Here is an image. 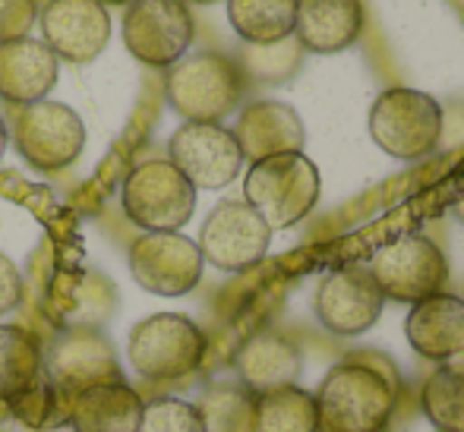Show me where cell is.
<instances>
[{"instance_id": "cell-26", "label": "cell", "mask_w": 464, "mask_h": 432, "mask_svg": "<svg viewBox=\"0 0 464 432\" xmlns=\"http://www.w3.org/2000/svg\"><path fill=\"white\" fill-rule=\"evenodd\" d=\"M420 408L436 432H464V366H440L423 382Z\"/></svg>"}, {"instance_id": "cell-17", "label": "cell", "mask_w": 464, "mask_h": 432, "mask_svg": "<svg viewBox=\"0 0 464 432\" xmlns=\"http://www.w3.org/2000/svg\"><path fill=\"white\" fill-rule=\"evenodd\" d=\"M246 161H263L272 155L304 152L306 130L291 104L281 101H253L240 110L237 127L231 130Z\"/></svg>"}, {"instance_id": "cell-8", "label": "cell", "mask_w": 464, "mask_h": 432, "mask_svg": "<svg viewBox=\"0 0 464 432\" xmlns=\"http://www.w3.org/2000/svg\"><path fill=\"white\" fill-rule=\"evenodd\" d=\"M367 268L382 297L395 303L414 306L427 297L446 293L449 284V262L440 246L423 234H404L379 246Z\"/></svg>"}, {"instance_id": "cell-35", "label": "cell", "mask_w": 464, "mask_h": 432, "mask_svg": "<svg viewBox=\"0 0 464 432\" xmlns=\"http://www.w3.org/2000/svg\"><path fill=\"white\" fill-rule=\"evenodd\" d=\"M10 417V408H6V401H0V420H6Z\"/></svg>"}, {"instance_id": "cell-11", "label": "cell", "mask_w": 464, "mask_h": 432, "mask_svg": "<svg viewBox=\"0 0 464 432\" xmlns=\"http://www.w3.org/2000/svg\"><path fill=\"white\" fill-rule=\"evenodd\" d=\"M130 274L155 297H184L202 278V253L180 231L140 234L127 253Z\"/></svg>"}, {"instance_id": "cell-2", "label": "cell", "mask_w": 464, "mask_h": 432, "mask_svg": "<svg viewBox=\"0 0 464 432\" xmlns=\"http://www.w3.org/2000/svg\"><path fill=\"white\" fill-rule=\"evenodd\" d=\"M319 193H323V177L304 152L256 161L244 180V202L272 231L300 225L316 208Z\"/></svg>"}, {"instance_id": "cell-27", "label": "cell", "mask_w": 464, "mask_h": 432, "mask_svg": "<svg viewBox=\"0 0 464 432\" xmlns=\"http://www.w3.org/2000/svg\"><path fill=\"white\" fill-rule=\"evenodd\" d=\"M199 414L206 432H253L256 395L244 385H212L202 391Z\"/></svg>"}, {"instance_id": "cell-10", "label": "cell", "mask_w": 464, "mask_h": 432, "mask_svg": "<svg viewBox=\"0 0 464 432\" xmlns=\"http://www.w3.org/2000/svg\"><path fill=\"white\" fill-rule=\"evenodd\" d=\"M272 227L246 206L244 199H225L208 212L199 231L202 262L221 272H246L259 265L269 253Z\"/></svg>"}, {"instance_id": "cell-1", "label": "cell", "mask_w": 464, "mask_h": 432, "mask_svg": "<svg viewBox=\"0 0 464 432\" xmlns=\"http://www.w3.org/2000/svg\"><path fill=\"white\" fill-rule=\"evenodd\" d=\"M401 379L382 353H357L329 370L316 401V432H385Z\"/></svg>"}, {"instance_id": "cell-12", "label": "cell", "mask_w": 464, "mask_h": 432, "mask_svg": "<svg viewBox=\"0 0 464 432\" xmlns=\"http://www.w3.org/2000/svg\"><path fill=\"white\" fill-rule=\"evenodd\" d=\"M168 161L193 183V189H225L244 168L237 139L221 123L178 127L168 142Z\"/></svg>"}, {"instance_id": "cell-4", "label": "cell", "mask_w": 464, "mask_h": 432, "mask_svg": "<svg viewBox=\"0 0 464 432\" xmlns=\"http://www.w3.org/2000/svg\"><path fill=\"white\" fill-rule=\"evenodd\" d=\"M208 350V338L180 312H155L133 325L127 341L130 366L149 382H178L193 376Z\"/></svg>"}, {"instance_id": "cell-13", "label": "cell", "mask_w": 464, "mask_h": 432, "mask_svg": "<svg viewBox=\"0 0 464 432\" xmlns=\"http://www.w3.org/2000/svg\"><path fill=\"white\" fill-rule=\"evenodd\" d=\"M42 42L57 61L86 67L102 57L111 38V13L98 0H48L38 6Z\"/></svg>"}, {"instance_id": "cell-5", "label": "cell", "mask_w": 464, "mask_h": 432, "mask_svg": "<svg viewBox=\"0 0 464 432\" xmlns=\"http://www.w3.org/2000/svg\"><path fill=\"white\" fill-rule=\"evenodd\" d=\"M370 136L398 161H420L442 139V108L433 95L417 89H385L370 108Z\"/></svg>"}, {"instance_id": "cell-28", "label": "cell", "mask_w": 464, "mask_h": 432, "mask_svg": "<svg viewBox=\"0 0 464 432\" xmlns=\"http://www.w3.org/2000/svg\"><path fill=\"white\" fill-rule=\"evenodd\" d=\"M300 61H304V48H300V42L291 35L278 44H266V48L244 44L234 63L240 67L244 80L250 76V80H256V82H285L300 70Z\"/></svg>"}, {"instance_id": "cell-9", "label": "cell", "mask_w": 464, "mask_h": 432, "mask_svg": "<svg viewBox=\"0 0 464 432\" xmlns=\"http://www.w3.org/2000/svg\"><path fill=\"white\" fill-rule=\"evenodd\" d=\"M193 35L196 23L184 0H133L123 13V44L142 67H174Z\"/></svg>"}, {"instance_id": "cell-21", "label": "cell", "mask_w": 464, "mask_h": 432, "mask_svg": "<svg viewBox=\"0 0 464 432\" xmlns=\"http://www.w3.org/2000/svg\"><path fill=\"white\" fill-rule=\"evenodd\" d=\"M142 398L123 379L80 391L70 408L73 432H136L142 420Z\"/></svg>"}, {"instance_id": "cell-18", "label": "cell", "mask_w": 464, "mask_h": 432, "mask_svg": "<svg viewBox=\"0 0 464 432\" xmlns=\"http://www.w3.org/2000/svg\"><path fill=\"white\" fill-rule=\"evenodd\" d=\"M61 61L44 42L19 38V42L0 44V98L13 108L44 101L48 91L57 86Z\"/></svg>"}, {"instance_id": "cell-31", "label": "cell", "mask_w": 464, "mask_h": 432, "mask_svg": "<svg viewBox=\"0 0 464 432\" xmlns=\"http://www.w3.org/2000/svg\"><path fill=\"white\" fill-rule=\"evenodd\" d=\"M25 297V281L23 272L16 268V262L0 253V316L13 312Z\"/></svg>"}, {"instance_id": "cell-36", "label": "cell", "mask_w": 464, "mask_h": 432, "mask_svg": "<svg viewBox=\"0 0 464 432\" xmlns=\"http://www.w3.org/2000/svg\"><path fill=\"white\" fill-rule=\"evenodd\" d=\"M184 4H218V0H184Z\"/></svg>"}, {"instance_id": "cell-32", "label": "cell", "mask_w": 464, "mask_h": 432, "mask_svg": "<svg viewBox=\"0 0 464 432\" xmlns=\"http://www.w3.org/2000/svg\"><path fill=\"white\" fill-rule=\"evenodd\" d=\"M6 142H10V130H6L4 117H0V158H4V152H6Z\"/></svg>"}, {"instance_id": "cell-16", "label": "cell", "mask_w": 464, "mask_h": 432, "mask_svg": "<svg viewBox=\"0 0 464 432\" xmlns=\"http://www.w3.org/2000/svg\"><path fill=\"white\" fill-rule=\"evenodd\" d=\"M408 344L430 363H455L464 353V300L455 293H436L408 312Z\"/></svg>"}, {"instance_id": "cell-29", "label": "cell", "mask_w": 464, "mask_h": 432, "mask_svg": "<svg viewBox=\"0 0 464 432\" xmlns=\"http://www.w3.org/2000/svg\"><path fill=\"white\" fill-rule=\"evenodd\" d=\"M136 432H206V423L196 404L180 398H155L142 408Z\"/></svg>"}, {"instance_id": "cell-33", "label": "cell", "mask_w": 464, "mask_h": 432, "mask_svg": "<svg viewBox=\"0 0 464 432\" xmlns=\"http://www.w3.org/2000/svg\"><path fill=\"white\" fill-rule=\"evenodd\" d=\"M455 215H459V221L464 225V193L459 196V199H455Z\"/></svg>"}, {"instance_id": "cell-22", "label": "cell", "mask_w": 464, "mask_h": 432, "mask_svg": "<svg viewBox=\"0 0 464 432\" xmlns=\"http://www.w3.org/2000/svg\"><path fill=\"white\" fill-rule=\"evenodd\" d=\"M231 29L244 44H278L294 35L297 0H227Z\"/></svg>"}, {"instance_id": "cell-3", "label": "cell", "mask_w": 464, "mask_h": 432, "mask_svg": "<svg viewBox=\"0 0 464 432\" xmlns=\"http://www.w3.org/2000/svg\"><path fill=\"white\" fill-rule=\"evenodd\" d=\"M244 73L234 57L218 51L180 57L165 73L168 104L187 123H221L244 98Z\"/></svg>"}, {"instance_id": "cell-24", "label": "cell", "mask_w": 464, "mask_h": 432, "mask_svg": "<svg viewBox=\"0 0 464 432\" xmlns=\"http://www.w3.org/2000/svg\"><path fill=\"white\" fill-rule=\"evenodd\" d=\"M73 398L63 385H57L48 372L42 370V376L23 391V395L13 398L6 408L10 417H16L23 427L48 432V429H61L70 427V408H73Z\"/></svg>"}, {"instance_id": "cell-30", "label": "cell", "mask_w": 464, "mask_h": 432, "mask_svg": "<svg viewBox=\"0 0 464 432\" xmlns=\"http://www.w3.org/2000/svg\"><path fill=\"white\" fill-rule=\"evenodd\" d=\"M38 23V0H0V44L29 38Z\"/></svg>"}, {"instance_id": "cell-25", "label": "cell", "mask_w": 464, "mask_h": 432, "mask_svg": "<svg viewBox=\"0 0 464 432\" xmlns=\"http://www.w3.org/2000/svg\"><path fill=\"white\" fill-rule=\"evenodd\" d=\"M253 432H316V401L300 385L256 395Z\"/></svg>"}, {"instance_id": "cell-14", "label": "cell", "mask_w": 464, "mask_h": 432, "mask_svg": "<svg viewBox=\"0 0 464 432\" xmlns=\"http://www.w3.org/2000/svg\"><path fill=\"white\" fill-rule=\"evenodd\" d=\"M385 297L367 265H344L329 272L316 287V319L338 338L363 335L382 316Z\"/></svg>"}, {"instance_id": "cell-37", "label": "cell", "mask_w": 464, "mask_h": 432, "mask_svg": "<svg viewBox=\"0 0 464 432\" xmlns=\"http://www.w3.org/2000/svg\"><path fill=\"white\" fill-rule=\"evenodd\" d=\"M459 366H464V353H461V357H459Z\"/></svg>"}, {"instance_id": "cell-34", "label": "cell", "mask_w": 464, "mask_h": 432, "mask_svg": "<svg viewBox=\"0 0 464 432\" xmlns=\"http://www.w3.org/2000/svg\"><path fill=\"white\" fill-rule=\"evenodd\" d=\"M98 4H104V6H130L133 0H98Z\"/></svg>"}, {"instance_id": "cell-19", "label": "cell", "mask_w": 464, "mask_h": 432, "mask_svg": "<svg viewBox=\"0 0 464 432\" xmlns=\"http://www.w3.org/2000/svg\"><path fill=\"white\" fill-rule=\"evenodd\" d=\"M363 32L361 0H297L294 38L313 54L348 51Z\"/></svg>"}, {"instance_id": "cell-20", "label": "cell", "mask_w": 464, "mask_h": 432, "mask_svg": "<svg viewBox=\"0 0 464 432\" xmlns=\"http://www.w3.org/2000/svg\"><path fill=\"white\" fill-rule=\"evenodd\" d=\"M234 366H237L244 389H250L253 395H266V391L287 389L297 382L304 360H300V347L287 341L285 335L263 331V335H253L240 344Z\"/></svg>"}, {"instance_id": "cell-15", "label": "cell", "mask_w": 464, "mask_h": 432, "mask_svg": "<svg viewBox=\"0 0 464 432\" xmlns=\"http://www.w3.org/2000/svg\"><path fill=\"white\" fill-rule=\"evenodd\" d=\"M44 372L57 385H63L70 395H80V391L92 389V385L123 379L114 357V347L95 329L63 331L51 344L48 357H44Z\"/></svg>"}, {"instance_id": "cell-23", "label": "cell", "mask_w": 464, "mask_h": 432, "mask_svg": "<svg viewBox=\"0 0 464 432\" xmlns=\"http://www.w3.org/2000/svg\"><path fill=\"white\" fill-rule=\"evenodd\" d=\"M44 370V353L35 335L19 325H0V401L23 395Z\"/></svg>"}, {"instance_id": "cell-7", "label": "cell", "mask_w": 464, "mask_h": 432, "mask_svg": "<svg viewBox=\"0 0 464 432\" xmlns=\"http://www.w3.org/2000/svg\"><path fill=\"white\" fill-rule=\"evenodd\" d=\"M13 142L29 168L57 174L76 165L86 149V123L70 104L35 101L13 114Z\"/></svg>"}, {"instance_id": "cell-6", "label": "cell", "mask_w": 464, "mask_h": 432, "mask_svg": "<svg viewBox=\"0 0 464 432\" xmlns=\"http://www.w3.org/2000/svg\"><path fill=\"white\" fill-rule=\"evenodd\" d=\"M123 212L146 234L180 231L196 212V189L168 158L136 165L121 189Z\"/></svg>"}]
</instances>
